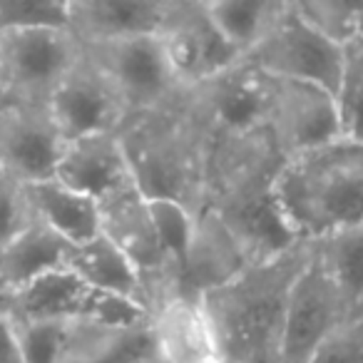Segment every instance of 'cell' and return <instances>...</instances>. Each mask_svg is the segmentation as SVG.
<instances>
[{
    "instance_id": "1",
    "label": "cell",
    "mask_w": 363,
    "mask_h": 363,
    "mask_svg": "<svg viewBox=\"0 0 363 363\" xmlns=\"http://www.w3.org/2000/svg\"><path fill=\"white\" fill-rule=\"evenodd\" d=\"M281 164L284 157L269 135L242 140L209 137L202 209L222 219L249 264L277 259L301 242L289 227L274 189Z\"/></svg>"
},
{
    "instance_id": "2",
    "label": "cell",
    "mask_w": 363,
    "mask_h": 363,
    "mask_svg": "<svg viewBox=\"0 0 363 363\" xmlns=\"http://www.w3.org/2000/svg\"><path fill=\"white\" fill-rule=\"evenodd\" d=\"M311 257L298 242L286 254L252 264L234 281L202 298L219 356L227 363H279L291 286Z\"/></svg>"
},
{
    "instance_id": "3",
    "label": "cell",
    "mask_w": 363,
    "mask_h": 363,
    "mask_svg": "<svg viewBox=\"0 0 363 363\" xmlns=\"http://www.w3.org/2000/svg\"><path fill=\"white\" fill-rule=\"evenodd\" d=\"M135 184L147 199H172L202 212L209 167V135L184 107H169L130 120L120 130Z\"/></svg>"
},
{
    "instance_id": "4",
    "label": "cell",
    "mask_w": 363,
    "mask_h": 363,
    "mask_svg": "<svg viewBox=\"0 0 363 363\" xmlns=\"http://www.w3.org/2000/svg\"><path fill=\"white\" fill-rule=\"evenodd\" d=\"M274 189L301 242L363 224V145L341 137L289 157L279 167Z\"/></svg>"
},
{
    "instance_id": "5",
    "label": "cell",
    "mask_w": 363,
    "mask_h": 363,
    "mask_svg": "<svg viewBox=\"0 0 363 363\" xmlns=\"http://www.w3.org/2000/svg\"><path fill=\"white\" fill-rule=\"evenodd\" d=\"M257 70L277 80L308 82L338 95L346 75L348 52L333 45L298 16L294 0H286L267 35L247 55Z\"/></svg>"
},
{
    "instance_id": "6",
    "label": "cell",
    "mask_w": 363,
    "mask_h": 363,
    "mask_svg": "<svg viewBox=\"0 0 363 363\" xmlns=\"http://www.w3.org/2000/svg\"><path fill=\"white\" fill-rule=\"evenodd\" d=\"M6 311L16 323H142L150 313L130 298L97 291L57 269L6 296Z\"/></svg>"
},
{
    "instance_id": "7",
    "label": "cell",
    "mask_w": 363,
    "mask_h": 363,
    "mask_svg": "<svg viewBox=\"0 0 363 363\" xmlns=\"http://www.w3.org/2000/svg\"><path fill=\"white\" fill-rule=\"evenodd\" d=\"M82 45L67 28H28L0 33V87L6 100L48 105Z\"/></svg>"
},
{
    "instance_id": "8",
    "label": "cell",
    "mask_w": 363,
    "mask_h": 363,
    "mask_svg": "<svg viewBox=\"0 0 363 363\" xmlns=\"http://www.w3.org/2000/svg\"><path fill=\"white\" fill-rule=\"evenodd\" d=\"M269 97V77L244 57L184 90L182 102L209 137L242 140L267 135Z\"/></svg>"
},
{
    "instance_id": "9",
    "label": "cell",
    "mask_w": 363,
    "mask_h": 363,
    "mask_svg": "<svg viewBox=\"0 0 363 363\" xmlns=\"http://www.w3.org/2000/svg\"><path fill=\"white\" fill-rule=\"evenodd\" d=\"M82 52L115 87L130 120L174 105L184 95L157 35L82 45Z\"/></svg>"
},
{
    "instance_id": "10",
    "label": "cell",
    "mask_w": 363,
    "mask_h": 363,
    "mask_svg": "<svg viewBox=\"0 0 363 363\" xmlns=\"http://www.w3.org/2000/svg\"><path fill=\"white\" fill-rule=\"evenodd\" d=\"M269 95L267 135L284 160L343 137L336 95L323 87L269 77Z\"/></svg>"
},
{
    "instance_id": "11",
    "label": "cell",
    "mask_w": 363,
    "mask_h": 363,
    "mask_svg": "<svg viewBox=\"0 0 363 363\" xmlns=\"http://www.w3.org/2000/svg\"><path fill=\"white\" fill-rule=\"evenodd\" d=\"M157 38L182 90L244 60L214 28L204 0H169L164 26Z\"/></svg>"
},
{
    "instance_id": "12",
    "label": "cell",
    "mask_w": 363,
    "mask_h": 363,
    "mask_svg": "<svg viewBox=\"0 0 363 363\" xmlns=\"http://www.w3.org/2000/svg\"><path fill=\"white\" fill-rule=\"evenodd\" d=\"M348 318L351 316L336 286L311 254L289 294L279 363H308L326 338Z\"/></svg>"
},
{
    "instance_id": "13",
    "label": "cell",
    "mask_w": 363,
    "mask_h": 363,
    "mask_svg": "<svg viewBox=\"0 0 363 363\" xmlns=\"http://www.w3.org/2000/svg\"><path fill=\"white\" fill-rule=\"evenodd\" d=\"M65 150L48 105H26L6 100L0 105V172L3 177L35 184L55 177Z\"/></svg>"
},
{
    "instance_id": "14",
    "label": "cell",
    "mask_w": 363,
    "mask_h": 363,
    "mask_svg": "<svg viewBox=\"0 0 363 363\" xmlns=\"http://www.w3.org/2000/svg\"><path fill=\"white\" fill-rule=\"evenodd\" d=\"M48 110L65 142L120 132L130 122L125 102L107 82V77L87 60L85 52L52 92Z\"/></svg>"
},
{
    "instance_id": "15",
    "label": "cell",
    "mask_w": 363,
    "mask_h": 363,
    "mask_svg": "<svg viewBox=\"0 0 363 363\" xmlns=\"http://www.w3.org/2000/svg\"><path fill=\"white\" fill-rule=\"evenodd\" d=\"M252 267L247 254L229 234L222 219L209 209L197 214V227L189 252L174 279L177 296L202 301L207 294L227 286L229 281Z\"/></svg>"
},
{
    "instance_id": "16",
    "label": "cell",
    "mask_w": 363,
    "mask_h": 363,
    "mask_svg": "<svg viewBox=\"0 0 363 363\" xmlns=\"http://www.w3.org/2000/svg\"><path fill=\"white\" fill-rule=\"evenodd\" d=\"M169 0H67V30L80 45L160 35Z\"/></svg>"
},
{
    "instance_id": "17",
    "label": "cell",
    "mask_w": 363,
    "mask_h": 363,
    "mask_svg": "<svg viewBox=\"0 0 363 363\" xmlns=\"http://www.w3.org/2000/svg\"><path fill=\"white\" fill-rule=\"evenodd\" d=\"M55 179L95 202L132 184L135 179H132L120 132L90 135L65 142V150H62L55 169Z\"/></svg>"
},
{
    "instance_id": "18",
    "label": "cell",
    "mask_w": 363,
    "mask_h": 363,
    "mask_svg": "<svg viewBox=\"0 0 363 363\" xmlns=\"http://www.w3.org/2000/svg\"><path fill=\"white\" fill-rule=\"evenodd\" d=\"M57 363H160L152 323H67Z\"/></svg>"
},
{
    "instance_id": "19",
    "label": "cell",
    "mask_w": 363,
    "mask_h": 363,
    "mask_svg": "<svg viewBox=\"0 0 363 363\" xmlns=\"http://www.w3.org/2000/svg\"><path fill=\"white\" fill-rule=\"evenodd\" d=\"M160 363H204L219 356L202 301L169 296L150 313Z\"/></svg>"
},
{
    "instance_id": "20",
    "label": "cell",
    "mask_w": 363,
    "mask_h": 363,
    "mask_svg": "<svg viewBox=\"0 0 363 363\" xmlns=\"http://www.w3.org/2000/svg\"><path fill=\"white\" fill-rule=\"evenodd\" d=\"M26 197L40 224L65 239L70 247L100 237V207L95 199L65 187L52 177L26 184Z\"/></svg>"
},
{
    "instance_id": "21",
    "label": "cell",
    "mask_w": 363,
    "mask_h": 363,
    "mask_svg": "<svg viewBox=\"0 0 363 363\" xmlns=\"http://www.w3.org/2000/svg\"><path fill=\"white\" fill-rule=\"evenodd\" d=\"M65 269L75 274L80 281L97 291L112 294V296L130 298V301L145 306V284H142L132 262L110 242L107 237H95L85 244L70 247L65 259ZM150 313V311H147Z\"/></svg>"
},
{
    "instance_id": "22",
    "label": "cell",
    "mask_w": 363,
    "mask_h": 363,
    "mask_svg": "<svg viewBox=\"0 0 363 363\" xmlns=\"http://www.w3.org/2000/svg\"><path fill=\"white\" fill-rule=\"evenodd\" d=\"M67 252L70 244L35 219L0 252V291L8 296L45 274L65 269Z\"/></svg>"
},
{
    "instance_id": "23",
    "label": "cell",
    "mask_w": 363,
    "mask_h": 363,
    "mask_svg": "<svg viewBox=\"0 0 363 363\" xmlns=\"http://www.w3.org/2000/svg\"><path fill=\"white\" fill-rule=\"evenodd\" d=\"M311 254L336 286L348 316L363 313V224L313 239Z\"/></svg>"
},
{
    "instance_id": "24",
    "label": "cell",
    "mask_w": 363,
    "mask_h": 363,
    "mask_svg": "<svg viewBox=\"0 0 363 363\" xmlns=\"http://www.w3.org/2000/svg\"><path fill=\"white\" fill-rule=\"evenodd\" d=\"M286 0H204L207 16L222 38L247 57L267 35Z\"/></svg>"
},
{
    "instance_id": "25",
    "label": "cell",
    "mask_w": 363,
    "mask_h": 363,
    "mask_svg": "<svg viewBox=\"0 0 363 363\" xmlns=\"http://www.w3.org/2000/svg\"><path fill=\"white\" fill-rule=\"evenodd\" d=\"M298 16L341 50H353L363 38V3L343 0H294Z\"/></svg>"
},
{
    "instance_id": "26",
    "label": "cell",
    "mask_w": 363,
    "mask_h": 363,
    "mask_svg": "<svg viewBox=\"0 0 363 363\" xmlns=\"http://www.w3.org/2000/svg\"><path fill=\"white\" fill-rule=\"evenodd\" d=\"M147 204H150V217L152 224H155L160 247L169 259L177 279V272H179L182 262L187 257L189 244H192L194 227H197V212H192V209L179 202H172V199H147Z\"/></svg>"
},
{
    "instance_id": "27",
    "label": "cell",
    "mask_w": 363,
    "mask_h": 363,
    "mask_svg": "<svg viewBox=\"0 0 363 363\" xmlns=\"http://www.w3.org/2000/svg\"><path fill=\"white\" fill-rule=\"evenodd\" d=\"M67 28V0H0V33Z\"/></svg>"
},
{
    "instance_id": "28",
    "label": "cell",
    "mask_w": 363,
    "mask_h": 363,
    "mask_svg": "<svg viewBox=\"0 0 363 363\" xmlns=\"http://www.w3.org/2000/svg\"><path fill=\"white\" fill-rule=\"evenodd\" d=\"M336 102L343 137L363 145V50H348L346 75Z\"/></svg>"
},
{
    "instance_id": "29",
    "label": "cell",
    "mask_w": 363,
    "mask_h": 363,
    "mask_svg": "<svg viewBox=\"0 0 363 363\" xmlns=\"http://www.w3.org/2000/svg\"><path fill=\"white\" fill-rule=\"evenodd\" d=\"M33 222L35 214L26 197V184L11 177H0V252L16 242Z\"/></svg>"
},
{
    "instance_id": "30",
    "label": "cell",
    "mask_w": 363,
    "mask_h": 363,
    "mask_svg": "<svg viewBox=\"0 0 363 363\" xmlns=\"http://www.w3.org/2000/svg\"><path fill=\"white\" fill-rule=\"evenodd\" d=\"M308 363H363V316L338 326Z\"/></svg>"
},
{
    "instance_id": "31",
    "label": "cell",
    "mask_w": 363,
    "mask_h": 363,
    "mask_svg": "<svg viewBox=\"0 0 363 363\" xmlns=\"http://www.w3.org/2000/svg\"><path fill=\"white\" fill-rule=\"evenodd\" d=\"M67 323H18L26 363H57Z\"/></svg>"
},
{
    "instance_id": "32",
    "label": "cell",
    "mask_w": 363,
    "mask_h": 363,
    "mask_svg": "<svg viewBox=\"0 0 363 363\" xmlns=\"http://www.w3.org/2000/svg\"><path fill=\"white\" fill-rule=\"evenodd\" d=\"M0 363H26L21 328L6 308H0Z\"/></svg>"
},
{
    "instance_id": "33",
    "label": "cell",
    "mask_w": 363,
    "mask_h": 363,
    "mask_svg": "<svg viewBox=\"0 0 363 363\" xmlns=\"http://www.w3.org/2000/svg\"><path fill=\"white\" fill-rule=\"evenodd\" d=\"M204 363H227L222 356H214V358H209V361H204Z\"/></svg>"
},
{
    "instance_id": "34",
    "label": "cell",
    "mask_w": 363,
    "mask_h": 363,
    "mask_svg": "<svg viewBox=\"0 0 363 363\" xmlns=\"http://www.w3.org/2000/svg\"><path fill=\"white\" fill-rule=\"evenodd\" d=\"M0 308H6V294L0 291Z\"/></svg>"
},
{
    "instance_id": "35",
    "label": "cell",
    "mask_w": 363,
    "mask_h": 363,
    "mask_svg": "<svg viewBox=\"0 0 363 363\" xmlns=\"http://www.w3.org/2000/svg\"><path fill=\"white\" fill-rule=\"evenodd\" d=\"M3 102H6V95H3V87H0V105H3Z\"/></svg>"
},
{
    "instance_id": "36",
    "label": "cell",
    "mask_w": 363,
    "mask_h": 363,
    "mask_svg": "<svg viewBox=\"0 0 363 363\" xmlns=\"http://www.w3.org/2000/svg\"><path fill=\"white\" fill-rule=\"evenodd\" d=\"M353 50H363V38H361V45H358V48H353Z\"/></svg>"
},
{
    "instance_id": "37",
    "label": "cell",
    "mask_w": 363,
    "mask_h": 363,
    "mask_svg": "<svg viewBox=\"0 0 363 363\" xmlns=\"http://www.w3.org/2000/svg\"><path fill=\"white\" fill-rule=\"evenodd\" d=\"M0 177H3V172H0Z\"/></svg>"
},
{
    "instance_id": "38",
    "label": "cell",
    "mask_w": 363,
    "mask_h": 363,
    "mask_svg": "<svg viewBox=\"0 0 363 363\" xmlns=\"http://www.w3.org/2000/svg\"><path fill=\"white\" fill-rule=\"evenodd\" d=\"M361 316H363V313H361Z\"/></svg>"
}]
</instances>
